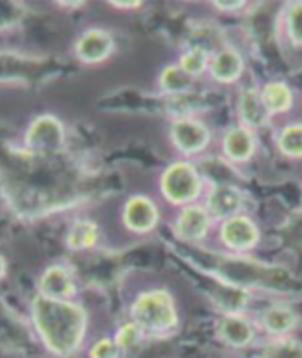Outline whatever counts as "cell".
Wrapping results in <instances>:
<instances>
[{
  "label": "cell",
  "mask_w": 302,
  "mask_h": 358,
  "mask_svg": "<svg viewBox=\"0 0 302 358\" xmlns=\"http://www.w3.org/2000/svg\"><path fill=\"white\" fill-rule=\"evenodd\" d=\"M257 238L255 227L246 218H231L223 227V239L233 248H248Z\"/></svg>",
  "instance_id": "9"
},
{
  "label": "cell",
  "mask_w": 302,
  "mask_h": 358,
  "mask_svg": "<svg viewBox=\"0 0 302 358\" xmlns=\"http://www.w3.org/2000/svg\"><path fill=\"white\" fill-rule=\"evenodd\" d=\"M117 343H113L111 341L103 339L98 342L92 350V358H117Z\"/></svg>",
  "instance_id": "24"
},
{
  "label": "cell",
  "mask_w": 302,
  "mask_h": 358,
  "mask_svg": "<svg viewBox=\"0 0 302 358\" xmlns=\"http://www.w3.org/2000/svg\"><path fill=\"white\" fill-rule=\"evenodd\" d=\"M205 64H207V53L201 48H195L183 57L182 70L186 71L189 76H194L203 70Z\"/></svg>",
  "instance_id": "22"
},
{
  "label": "cell",
  "mask_w": 302,
  "mask_h": 358,
  "mask_svg": "<svg viewBox=\"0 0 302 358\" xmlns=\"http://www.w3.org/2000/svg\"><path fill=\"white\" fill-rule=\"evenodd\" d=\"M133 315L136 323L149 332H166L177 322L173 299L162 291L142 295L133 307Z\"/></svg>",
  "instance_id": "2"
},
{
  "label": "cell",
  "mask_w": 302,
  "mask_h": 358,
  "mask_svg": "<svg viewBox=\"0 0 302 358\" xmlns=\"http://www.w3.org/2000/svg\"><path fill=\"white\" fill-rule=\"evenodd\" d=\"M27 145L36 154L49 155L57 152L62 145V129L52 117H42L33 122L27 133Z\"/></svg>",
  "instance_id": "4"
},
{
  "label": "cell",
  "mask_w": 302,
  "mask_h": 358,
  "mask_svg": "<svg viewBox=\"0 0 302 358\" xmlns=\"http://www.w3.org/2000/svg\"><path fill=\"white\" fill-rule=\"evenodd\" d=\"M222 335L231 345H246L252 338V329L243 319L230 315L222 323Z\"/></svg>",
  "instance_id": "11"
},
{
  "label": "cell",
  "mask_w": 302,
  "mask_h": 358,
  "mask_svg": "<svg viewBox=\"0 0 302 358\" xmlns=\"http://www.w3.org/2000/svg\"><path fill=\"white\" fill-rule=\"evenodd\" d=\"M240 205V196L238 192L230 187H218L210 198V206L214 214L227 217L235 213Z\"/></svg>",
  "instance_id": "13"
},
{
  "label": "cell",
  "mask_w": 302,
  "mask_h": 358,
  "mask_svg": "<svg viewBox=\"0 0 302 358\" xmlns=\"http://www.w3.org/2000/svg\"><path fill=\"white\" fill-rule=\"evenodd\" d=\"M173 136L177 146L186 150V152H195L208 142V131L201 124L189 120L175 122L173 127Z\"/></svg>",
  "instance_id": "5"
},
{
  "label": "cell",
  "mask_w": 302,
  "mask_h": 358,
  "mask_svg": "<svg viewBox=\"0 0 302 358\" xmlns=\"http://www.w3.org/2000/svg\"><path fill=\"white\" fill-rule=\"evenodd\" d=\"M3 273H5V263H3L2 257H0V278L3 276Z\"/></svg>",
  "instance_id": "26"
},
{
  "label": "cell",
  "mask_w": 302,
  "mask_h": 358,
  "mask_svg": "<svg viewBox=\"0 0 302 358\" xmlns=\"http://www.w3.org/2000/svg\"><path fill=\"white\" fill-rule=\"evenodd\" d=\"M201 187L196 171L187 164H177L162 178V189L174 202H186L194 199Z\"/></svg>",
  "instance_id": "3"
},
{
  "label": "cell",
  "mask_w": 302,
  "mask_h": 358,
  "mask_svg": "<svg viewBox=\"0 0 302 358\" xmlns=\"http://www.w3.org/2000/svg\"><path fill=\"white\" fill-rule=\"evenodd\" d=\"M127 226L137 231H148L157 222V210L154 203L145 198H134L127 203Z\"/></svg>",
  "instance_id": "6"
},
{
  "label": "cell",
  "mask_w": 302,
  "mask_h": 358,
  "mask_svg": "<svg viewBox=\"0 0 302 358\" xmlns=\"http://www.w3.org/2000/svg\"><path fill=\"white\" fill-rule=\"evenodd\" d=\"M263 101L268 109V113L270 111L280 113L291 106L292 94L285 85H280V83H273V85H268L266 87L263 93Z\"/></svg>",
  "instance_id": "16"
},
{
  "label": "cell",
  "mask_w": 302,
  "mask_h": 358,
  "mask_svg": "<svg viewBox=\"0 0 302 358\" xmlns=\"http://www.w3.org/2000/svg\"><path fill=\"white\" fill-rule=\"evenodd\" d=\"M42 291L43 296L52 299H62L70 296L74 292V285L62 267H52L49 268L42 279Z\"/></svg>",
  "instance_id": "8"
},
{
  "label": "cell",
  "mask_w": 302,
  "mask_h": 358,
  "mask_svg": "<svg viewBox=\"0 0 302 358\" xmlns=\"http://www.w3.org/2000/svg\"><path fill=\"white\" fill-rule=\"evenodd\" d=\"M264 358H302V345L296 341H279L268 345Z\"/></svg>",
  "instance_id": "20"
},
{
  "label": "cell",
  "mask_w": 302,
  "mask_h": 358,
  "mask_svg": "<svg viewBox=\"0 0 302 358\" xmlns=\"http://www.w3.org/2000/svg\"><path fill=\"white\" fill-rule=\"evenodd\" d=\"M96 242V227L89 222H80L77 223L71 231L68 243L74 250H81V248H87Z\"/></svg>",
  "instance_id": "18"
},
{
  "label": "cell",
  "mask_w": 302,
  "mask_h": 358,
  "mask_svg": "<svg viewBox=\"0 0 302 358\" xmlns=\"http://www.w3.org/2000/svg\"><path fill=\"white\" fill-rule=\"evenodd\" d=\"M242 114L252 126H263L268 114L263 96H258L255 92H246L242 98Z\"/></svg>",
  "instance_id": "14"
},
{
  "label": "cell",
  "mask_w": 302,
  "mask_h": 358,
  "mask_svg": "<svg viewBox=\"0 0 302 358\" xmlns=\"http://www.w3.org/2000/svg\"><path fill=\"white\" fill-rule=\"evenodd\" d=\"M280 148L291 157H302V124L285 129L280 137Z\"/></svg>",
  "instance_id": "19"
},
{
  "label": "cell",
  "mask_w": 302,
  "mask_h": 358,
  "mask_svg": "<svg viewBox=\"0 0 302 358\" xmlns=\"http://www.w3.org/2000/svg\"><path fill=\"white\" fill-rule=\"evenodd\" d=\"M227 154L233 159H246L252 152V139L248 131L242 129L231 130L224 142Z\"/></svg>",
  "instance_id": "15"
},
{
  "label": "cell",
  "mask_w": 302,
  "mask_h": 358,
  "mask_svg": "<svg viewBox=\"0 0 302 358\" xmlns=\"http://www.w3.org/2000/svg\"><path fill=\"white\" fill-rule=\"evenodd\" d=\"M242 70V61L235 52H222L213 64V74L222 81H230L238 78Z\"/></svg>",
  "instance_id": "12"
},
{
  "label": "cell",
  "mask_w": 302,
  "mask_h": 358,
  "mask_svg": "<svg viewBox=\"0 0 302 358\" xmlns=\"http://www.w3.org/2000/svg\"><path fill=\"white\" fill-rule=\"evenodd\" d=\"M33 314L40 335L53 352L70 355L78 348L86 323L83 310L61 299L38 296Z\"/></svg>",
  "instance_id": "1"
},
{
  "label": "cell",
  "mask_w": 302,
  "mask_h": 358,
  "mask_svg": "<svg viewBox=\"0 0 302 358\" xmlns=\"http://www.w3.org/2000/svg\"><path fill=\"white\" fill-rule=\"evenodd\" d=\"M137 339V327L134 324H126L117 335V347H130Z\"/></svg>",
  "instance_id": "25"
},
{
  "label": "cell",
  "mask_w": 302,
  "mask_h": 358,
  "mask_svg": "<svg viewBox=\"0 0 302 358\" xmlns=\"http://www.w3.org/2000/svg\"><path fill=\"white\" fill-rule=\"evenodd\" d=\"M190 76L183 71L182 68H168V70L162 74V86L168 92H180L190 86Z\"/></svg>",
  "instance_id": "21"
},
{
  "label": "cell",
  "mask_w": 302,
  "mask_h": 358,
  "mask_svg": "<svg viewBox=\"0 0 302 358\" xmlns=\"http://www.w3.org/2000/svg\"><path fill=\"white\" fill-rule=\"evenodd\" d=\"M113 40L105 31L92 30L78 43V55L85 61L96 62L101 61L111 52Z\"/></svg>",
  "instance_id": "7"
},
{
  "label": "cell",
  "mask_w": 302,
  "mask_h": 358,
  "mask_svg": "<svg viewBox=\"0 0 302 358\" xmlns=\"http://www.w3.org/2000/svg\"><path fill=\"white\" fill-rule=\"evenodd\" d=\"M266 326L274 334H283L295 324V314L283 307H274L267 311L264 317Z\"/></svg>",
  "instance_id": "17"
},
{
  "label": "cell",
  "mask_w": 302,
  "mask_h": 358,
  "mask_svg": "<svg viewBox=\"0 0 302 358\" xmlns=\"http://www.w3.org/2000/svg\"><path fill=\"white\" fill-rule=\"evenodd\" d=\"M289 30L296 43H302V3L295 5L289 12Z\"/></svg>",
  "instance_id": "23"
},
{
  "label": "cell",
  "mask_w": 302,
  "mask_h": 358,
  "mask_svg": "<svg viewBox=\"0 0 302 358\" xmlns=\"http://www.w3.org/2000/svg\"><path fill=\"white\" fill-rule=\"evenodd\" d=\"M208 227V217L199 208H189L177 224V233L183 239H199Z\"/></svg>",
  "instance_id": "10"
}]
</instances>
